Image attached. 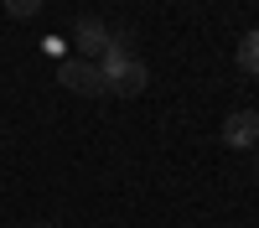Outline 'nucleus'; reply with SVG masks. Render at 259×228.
<instances>
[{
	"mask_svg": "<svg viewBox=\"0 0 259 228\" xmlns=\"http://www.w3.org/2000/svg\"><path fill=\"white\" fill-rule=\"evenodd\" d=\"M99 73H104V88H109L114 99H135V94H145V83H150V68L135 57V52H104L99 57Z\"/></svg>",
	"mask_w": 259,
	"mask_h": 228,
	"instance_id": "f257e3e1",
	"label": "nucleus"
},
{
	"mask_svg": "<svg viewBox=\"0 0 259 228\" xmlns=\"http://www.w3.org/2000/svg\"><path fill=\"white\" fill-rule=\"evenodd\" d=\"M57 83L73 88V94H83V99H104V94H109V88H104L99 62H89V57H62L57 62Z\"/></svg>",
	"mask_w": 259,
	"mask_h": 228,
	"instance_id": "f03ea898",
	"label": "nucleus"
},
{
	"mask_svg": "<svg viewBox=\"0 0 259 228\" xmlns=\"http://www.w3.org/2000/svg\"><path fill=\"white\" fill-rule=\"evenodd\" d=\"M73 47H78V57H89V62H99L104 52L114 47V31L104 26L99 16H83L78 26H73Z\"/></svg>",
	"mask_w": 259,
	"mask_h": 228,
	"instance_id": "7ed1b4c3",
	"label": "nucleus"
},
{
	"mask_svg": "<svg viewBox=\"0 0 259 228\" xmlns=\"http://www.w3.org/2000/svg\"><path fill=\"white\" fill-rule=\"evenodd\" d=\"M223 145H233V151L259 145V114H254V109H233V114L223 119Z\"/></svg>",
	"mask_w": 259,
	"mask_h": 228,
	"instance_id": "20e7f679",
	"label": "nucleus"
},
{
	"mask_svg": "<svg viewBox=\"0 0 259 228\" xmlns=\"http://www.w3.org/2000/svg\"><path fill=\"white\" fill-rule=\"evenodd\" d=\"M239 73H249V78H259V26L239 36Z\"/></svg>",
	"mask_w": 259,
	"mask_h": 228,
	"instance_id": "39448f33",
	"label": "nucleus"
},
{
	"mask_svg": "<svg viewBox=\"0 0 259 228\" xmlns=\"http://www.w3.org/2000/svg\"><path fill=\"white\" fill-rule=\"evenodd\" d=\"M11 16H21V21H31V16H41V0H0Z\"/></svg>",
	"mask_w": 259,
	"mask_h": 228,
	"instance_id": "423d86ee",
	"label": "nucleus"
},
{
	"mask_svg": "<svg viewBox=\"0 0 259 228\" xmlns=\"http://www.w3.org/2000/svg\"><path fill=\"white\" fill-rule=\"evenodd\" d=\"M26 228H57V223H26Z\"/></svg>",
	"mask_w": 259,
	"mask_h": 228,
	"instance_id": "0eeeda50",
	"label": "nucleus"
}]
</instances>
